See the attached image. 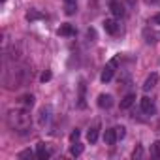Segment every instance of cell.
Returning <instances> with one entry per match:
<instances>
[{
	"instance_id": "cell-25",
	"label": "cell",
	"mask_w": 160,
	"mask_h": 160,
	"mask_svg": "<svg viewBox=\"0 0 160 160\" xmlns=\"http://www.w3.org/2000/svg\"><path fill=\"white\" fill-rule=\"evenodd\" d=\"M40 79H42V81H43V83H45V81H49V79H51V72H43Z\"/></svg>"
},
{
	"instance_id": "cell-4",
	"label": "cell",
	"mask_w": 160,
	"mask_h": 160,
	"mask_svg": "<svg viewBox=\"0 0 160 160\" xmlns=\"http://www.w3.org/2000/svg\"><path fill=\"white\" fill-rule=\"evenodd\" d=\"M109 10H111V13L115 17H124L126 15V10H124V6L119 2V0H109Z\"/></svg>"
},
{
	"instance_id": "cell-27",
	"label": "cell",
	"mask_w": 160,
	"mask_h": 160,
	"mask_svg": "<svg viewBox=\"0 0 160 160\" xmlns=\"http://www.w3.org/2000/svg\"><path fill=\"white\" fill-rule=\"evenodd\" d=\"M152 25H160V13H156V15L152 17Z\"/></svg>"
},
{
	"instance_id": "cell-2",
	"label": "cell",
	"mask_w": 160,
	"mask_h": 160,
	"mask_svg": "<svg viewBox=\"0 0 160 160\" xmlns=\"http://www.w3.org/2000/svg\"><path fill=\"white\" fill-rule=\"evenodd\" d=\"M119 62H121V55H117V57H113L109 62H108V66L104 68V72H102V75H100V79L104 83H108V81H111V77H113V72H115V68L119 66Z\"/></svg>"
},
{
	"instance_id": "cell-14",
	"label": "cell",
	"mask_w": 160,
	"mask_h": 160,
	"mask_svg": "<svg viewBox=\"0 0 160 160\" xmlns=\"http://www.w3.org/2000/svg\"><path fill=\"white\" fill-rule=\"evenodd\" d=\"M34 100H36V98H34L32 94H25V96H21V98H19V106H23V108H28V109H30V108L34 106Z\"/></svg>"
},
{
	"instance_id": "cell-22",
	"label": "cell",
	"mask_w": 160,
	"mask_h": 160,
	"mask_svg": "<svg viewBox=\"0 0 160 160\" xmlns=\"http://www.w3.org/2000/svg\"><path fill=\"white\" fill-rule=\"evenodd\" d=\"M115 130H117V136H119V139H122V138L126 136V128H124V126H117Z\"/></svg>"
},
{
	"instance_id": "cell-23",
	"label": "cell",
	"mask_w": 160,
	"mask_h": 160,
	"mask_svg": "<svg viewBox=\"0 0 160 160\" xmlns=\"http://www.w3.org/2000/svg\"><path fill=\"white\" fill-rule=\"evenodd\" d=\"M141 156H143V149L141 147H136L134 152H132V158H141Z\"/></svg>"
},
{
	"instance_id": "cell-20",
	"label": "cell",
	"mask_w": 160,
	"mask_h": 160,
	"mask_svg": "<svg viewBox=\"0 0 160 160\" xmlns=\"http://www.w3.org/2000/svg\"><path fill=\"white\" fill-rule=\"evenodd\" d=\"M143 34H145V38H147V40H145L147 43H152V42H156V40H154V38H156V34H154V32H149V28H145V32H143Z\"/></svg>"
},
{
	"instance_id": "cell-3",
	"label": "cell",
	"mask_w": 160,
	"mask_h": 160,
	"mask_svg": "<svg viewBox=\"0 0 160 160\" xmlns=\"http://www.w3.org/2000/svg\"><path fill=\"white\" fill-rule=\"evenodd\" d=\"M141 111L147 113V115H154L156 113V106H154V102L149 96H143L141 98Z\"/></svg>"
},
{
	"instance_id": "cell-1",
	"label": "cell",
	"mask_w": 160,
	"mask_h": 160,
	"mask_svg": "<svg viewBox=\"0 0 160 160\" xmlns=\"http://www.w3.org/2000/svg\"><path fill=\"white\" fill-rule=\"evenodd\" d=\"M6 122L15 132H27L30 128V111H28V108L21 106V108L10 109L8 115H6Z\"/></svg>"
},
{
	"instance_id": "cell-9",
	"label": "cell",
	"mask_w": 160,
	"mask_h": 160,
	"mask_svg": "<svg viewBox=\"0 0 160 160\" xmlns=\"http://www.w3.org/2000/svg\"><path fill=\"white\" fill-rule=\"evenodd\" d=\"M156 83H158V73H151V75L145 79V83H143V91H151V89H154Z\"/></svg>"
},
{
	"instance_id": "cell-7",
	"label": "cell",
	"mask_w": 160,
	"mask_h": 160,
	"mask_svg": "<svg viewBox=\"0 0 160 160\" xmlns=\"http://www.w3.org/2000/svg\"><path fill=\"white\" fill-rule=\"evenodd\" d=\"M111 106H113V96H111V94H100V96H98V108L109 109Z\"/></svg>"
},
{
	"instance_id": "cell-17",
	"label": "cell",
	"mask_w": 160,
	"mask_h": 160,
	"mask_svg": "<svg viewBox=\"0 0 160 160\" xmlns=\"http://www.w3.org/2000/svg\"><path fill=\"white\" fill-rule=\"evenodd\" d=\"M151 156L152 158H160V141H152V145H151Z\"/></svg>"
},
{
	"instance_id": "cell-13",
	"label": "cell",
	"mask_w": 160,
	"mask_h": 160,
	"mask_svg": "<svg viewBox=\"0 0 160 160\" xmlns=\"http://www.w3.org/2000/svg\"><path fill=\"white\" fill-rule=\"evenodd\" d=\"M58 34H60V36H73V34H75V28H73L70 23H64V25H60Z\"/></svg>"
},
{
	"instance_id": "cell-26",
	"label": "cell",
	"mask_w": 160,
	"mask_h": 160,
	"mask_svg": "<svg viewBox=\"0 0 160 160\" xmlns=\"http://www.w3.org/2000/svg\"><path fill=\"white\" fill-rule=\"evenodd\" d=\"M87 36L94 40V38H96V32H94V28H89V30H87Z\"/></svg>"
},
{
	"instance_id": "cell-11",
	"label": "cell",
	"mask_w": 160,
	"mask_h": 160,
	"mask_svg": "<svg viewBox=\"0 0 160 160\" xmlns=\"http://www.w3.org/2000/svg\"><path fill=\"white\" fill-rule=\"evenodd\" d=\"M134 102H136V94H132V92H130V94H126V96L121 100V109H130Z\"/></svg>"
},
{
	"instance_id": "cell-5",
	"label": "cell",
	"mask_w": 160,
	"mask_h": 160,
	"mask_svg": "<svg viewBox=\"0 0 160 160\" xmlns=\"http://www.w3.org/2000/svg\"><path fill=\"white\" fill-rule=\"evenodd\" d=\"M49 119H51V108H49V106H45V108H42V109H40V113H38V122H40V126L47 124V122H49Z\"/></svg>"
},
{
	"instance_id": "cell-19",
	"label": "cell",
	"mask_w": 160,
	"mask_h": 160,
	"mask_svg": "<svg viewBox=\"0 0 160 160\" xmlns=\"http://www.w3.org/2000/svg\"><path fill=\"white\" fill-rule=\"evenodd\" d=\"M27 19H28V21H38V19H43V15H42L40 12H36V10H30V12L27 13Z\"/></svg>"
},
{
	"instance_id": "cell-15",
	"label": "cell",
	"mask_w": 160,
	"mask_h": 160,
	"mask_svg": "<svg viewBox=\"0 0 160 160\" xmlns=\"http://www.w3.org/2000/svg\"><path fill=\"white\" fill-rule=\"evenodd\" d=\"M87 139H89V143H96V139H98V124H96V126H92V128L89 130Z\"/></svg>"
},
{
	"instance_id": "cell-8",
	"label": "cell",
	"mask_w": 160,
	"mask_h": 160,
	"mask_svg": "<svg viewBox=\"0 0 160 160\" xmlns=\"http://www.w3.org/2000/svg\"><path fill=\"white\" fill-rule=\"evenodd\" d=\"M36 156H38L40 160H47V158L51 156V151L45 147V143H38V147H36Z\"/></svg>"
},
{
	"instance_id": "cell-12",
	"label": "cell",
	"mask_w": 160,
	"mask_h": 160,
	"mask_svg": "<svg viewBox=\"0 0 160 160\" xmlns=\"http://www.w3.org/2000/svg\"><path fill=\"white\" fill-rule=\"evenodd\" d=\"M75 12H77L75 0H64V13H66V15H73Z\"/></svg>"
},
{
	"instance_id": "cell-6",
	"label": "cell",
	"mask_w": 160,
	"mask_h": 160,
	"mask_svg": "<svg viewBox=\"0 0 160 160\" xmlns=\"http://www.w3.org/2000/svg\"><path fill=\"white\" fill-rule=\"evenodd\" d=\"M102 25H104V30H106L108 34H117V32H119V23H117L115 19H106Z\"/></svg>"
},
{
	"instance_id": "cell-24",
	"label": "cell",
	"mask_w": 160,
	"mask_h": 160,
	"mask_svg": "<svg viewBox=\"0 0 160 160\" xmlns=\"http://www.w3.org/2000/svg\"><path fill=\"white\" fill-rule=\"evenodd\" d=\"M79 136H81V132H79V130H73V132L70 134V139H72V141H77Z\"/></svg>"
},
{
	"instance_id": "cell-28",
	"label": "cell",
	"mask_w": 160,
	"mask_h": 160,
	"mask_svg": "<svg viewBox=\"0 0 160 160\" xmlns=\"http://www.w3.org/2000/svg\"><path fill=\"white\" fill-rule=\"evenodd\" d=\"M147 2H149V4H154V2H158V0H147Z\"/></svg>"
},
{
	"instance_id": "cell-16",
	"label": "cell",
	"mask_w": 160,
	"mask_h": 160,
	"mask_svg": "<svg viewBox=\"0 0 160 160\" xmlns=\"http://www.w3.org/2000/svg\"><path fill=\"white\" fill-rule=\"evenodd\" d=\"M83 145L81 143H77V141H73V145H72V149H70V152H72V156H79V154H81L83 152Z\"/></svg>"
},
{
	"instance_id": "cell-18",
	"label": "cell",
	"mask_w": 160,
	"mask_h": 160,
	"mask_svg": "<svg viewBox=\"0 0 160 160\" xmlns=\"http://www.w3.org/2000/svg\"><path fill=\"white\" fill-rule=\"evenodd\" d=\"M79 108H85V83H79Z\"/></svg>"
},
{
	"instance_id": "cell-21",
	"label": "cell",
	"mask_w": 160,
	"mask_h": 160,
	"mask_svg": "<svg viewBox=\"0 0 160 160\" xmlns=\"http://www.w3.org/2000/svg\"><path fill=\"white\" fill-rule=\"evenodd\" d=\"M32 156H34V152H32L30 149H25V151L19 152V158H21V160H25V158H32Z\"/></svg>"
},
{
	"instance_id": "cell-10",
	"label": "cell",
	"mask_w": 160,
	"mask_h": 160,
	"mask_svg": "<svg viewBox=\"0 0 160 160\" xmlns=\"http://www.w3.org/2000/svg\"><path fill=\"white\" fill-rule=\"evenodd\" d=\"M117 139H119V136H117V130H115V128L106 130V134H104V141H106L108 145H115Z\"/></svg>"
}]
</instances>
